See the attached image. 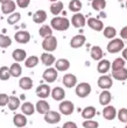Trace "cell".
Listing matches in <instances>:
<instances>
[{"label": "cell", "instance_id": "ffe728a7", "mask_svg": "<svg viewBox=\"0 0 127 128\" xmlns=\"http://www.w3.org/2000/svg\"><path fill=\"white\" fill-rule=\"evenodd\" d=\"M56 70L57 71H67L69 68H70V62L65 60V58H61V60H57L56 61Z\"/></svg>", "mask_w": 127, "mask_h": 128}, {"label": "cell", "instance_id": "7a4b0ae2", "mask_svg": "<svg viewBox=\"0 0 127 128\" xmlns=\"http://www.w3.org/2000/svg\"><path fill=\"white\" fill-rule=\"evenodd\" d=\"M124 42L121 38H112L107 44V51L110 54H117L124 49Z\"/></svg>", "mask_w": 127, "mask_h": 128}, {"label": "cell", "instance_id": "277c9868", "mask_svg": "<svg viewBox=\"0 0 127 128\" xmlns=\"http://www.w3.org/2000/svg\"><path fill=\"white\" fill-rule=\"evenodd\" d=\"M91 93V85L89 83H80L76 86V94L79 98H86Z\"/></svg>", "mask_w": 127, "mask_h": 128}, {"label": "cell", "instance_id": "44dd1931", "mask_svg": "<svg viewBox=\"0 0 127 128\" xmlns=\"http://www.w3.org/2000/svg\"><path fill=\"white\" fill-rule=\"evenodd\" d=\"M36 111L40 113V114H46L47 112L50 111V106L46 100H40L37 101L36 104Z\"/></svg>", "mask_w": 127, "mask_h": 128}, {"label": "cell", "instance_id": "4fadbf2b", "mask_svg": "<svg viewBox=\"0 0 127 128\" xmlns=\"http://www.w3.org/2000/svg\"><path fill=\"white\" fill-rule=\"evenodd\" d=\"M50 94H51V97H53L54 100L61 101V100H63L64 97H65V91H64L62 88H60V86H56L55 88L51 90Z\"/></svg>", "mask_w": 127, "mask_h": 128}, {"label": "cell", "instance_id": "d6a6232c", "mask_svg": "<svg viewBox=\"0 0 127 128\" xmlns=\"http://www.w3.org/2000/svg\"><path fill=\"white\" fill-rule=\"evenodd\" d=\"M7 106L10 107L11 111H15V110H18L19 106H20V99L17 97H10V100H8Z\"/></svg>", "mask_w": 127, "mask_h": 128}, {"label": "cell", "instance_id": "7c38bea8", "mask_svg": "<svg viewBox=\"0 0 127 128\" xmlns=\"http://www.w3.org/2000/svg\"><path fill=\"white\" fill-rule=\"evenodd\" d=\"M14 38L18 43H28L30 40V34L26 30H20L15 34Z\"/></svg>", "mask_w": 127, "mask_h": 128}, {"label": "cell", "instance_id": "484cf974", "mask_svg": "<svg viewBox=\"0 0 127 128\" xmlns=\"http://www.w3.org/2000/svg\"><path fill=\"white\" fill-rule=\"evenodd\" d=\"M19 86H20L22 90H30V88H33V80H32V78L29 77H22L19 82Z\"/></svg>", "mask_w": 127, "mask_h": 128}, {"label": "cell", "instance_id": "d6986e66", "mask_svg": "<svg viewBox=\"0 0 127 128\" xmlns=\"http://www.w3.org/2000/svg\"><path fill=\"white\" fill-rule=\"evenodd\" d=\"M12 56H13V58L15 60V62L20 63V62H22V61H26L27 52L24 50V49H15V50L13 51Z\"/></svg>", "mask_w": 127, "mask_h": 128}, {"label": "cell", "instance_id": "e0dca14e", "mask_svg": "<svg viewBox=\"0 0 127 128\" xmlns=\"http://www.w3.org/2000/svg\"><path fill=\"white\" fill-rule=\"evenodd\" d=\"M47 20V13L44 10H36L33 15V21L35 24H43L44 21Z\"/></svg>", "mask_w": 127, "mask_h": 128}, {"label": "cell", "instance_id": "60d3db41", "mask_svg": "<svg viewBox=\"0 0 127 128\" xmlns=\"http://www.w3.org/2000/svg\"><path fill=\"white\" fill-rule=\"evenodd\" d=\"M12 44V40L6 35H0V48H7Z\"/></svg>", "mask_w": 127, "mask_h": 128}, {"label": "cell", "instance_id": "d4e9b609", "mask_svg": "<svg viewBox=\"0 0 127 128\" xmlns=\"http://www.w3.org/2000/svg\"><path fill=\"white\" fill-rule=\"evenodd\" d=\"M96 115V108L92 107V106H87L82 111V116H83L85 120H90Z\"/></svg>", "mask_w": 127, "mask_h": 128}, {"label": "cell", "instance_id": "b9f144b4", "mask_svg": "<svg viewBox=\"0 0 127 128\" xmlns=\"http://www.w3.org/2000/svg\"><path fill=\"white\" fill-rule=\"evenodd\" d=\"M21 19V14L20 13H13V14H11L10 18L7 19V22L10 24H15L17 22H19Z\"/></svg>", "mask_w": 127, "mask_h": 128}, {"label": "cell", "instance_id": "8992f818", "mask_svg": "<svg viewBox=\"0 0 127 128\" xmlns=\"http://www.w3.org/2000/svg\"><path fill=\"white\" fill-rule=\"evenodd\" d=\"M74 110H75V106L71 101L65 100V101H62L60 104V111H61V113L64 115L72 114V113H74Z\"/></svg>", "mask_w": 127, "mask_h": 128}, {"label": "cell", "instance_id": "8d00e7d4", "mask_svg": "<svg viewBox=\"0 0 127 128\" xmlns=\"http://www.w3.org/2000/svg\"><path fill=\"white\" fill-rule=\"evenodd\" d=\"M125 66V60L124 58H115L112 63V70L113 71H117V70H120L122 68Z\"/></svg>", "mask_w": 127, "mask_h": 128}, {"label": "cell", "instance_id": "7dc6e473", "mask_svg": "<svg viewBox=\"0 0 127 128\" xmlns=\"http://www.w3.org/2000/svg\"><path fill=\"white\" fill-rule=\"evenodd\" d=\"M63 128H77V125L72 121H68L63 125Z\"/></svg>", "mask_w": 127, "mask_h": 128}, {"label": "cell", "instance_id": "6da1fadb", "mask_svg": "<svg viewBox=\"0 0 127 128\" xmlns=\"http://www.w3.org/2000/svg\"><path fill=\"white\" fill-rule=\"evenodd\" d=\"M51 27L54 29H56L58 32H63L67 30L68 28L70 27V21L68 20L67 18H54L50 22Z\"/></svg>", "mask_w": 127, "mask_h": 128}, {"label": "cell", "instance_id": "3957f363", "mask_svg": "<svg viewBox=\"0 0 127 128\" xmlns=\"http://www.w3.org/2000/svg\"><path fill=\"white\" fill-rule=\"evenodd\" d=\"M42 48H43L46 51L48 52H51V51L56 50L57 48V40L55 36H49V37H46L43 38V42H42Z\"/></svg>", "mask_w": 127, "mask_h": 128}, {"label": "cell", "instance_id": "f5cc1de1", "mask_svg": "<svg viewBox=\"0 0 127 128\" xmlns=\"http://www.w3.org/2000/svg\"><path fill=\"white\" fill-rule=\"evenodd\" d=\"M126 7H127V0H126Z\"/></svg>", "mask_w": 127, "mask_h": 128}, {"label": "cell", "instance_id": "e575fe53", "mask_svg": "<svg viewBox=\"0 0 127 128\" xmlns=\"http://www.w3.org/2000/svg\"><path fill=\"white\" fill-rule=\"evenodd\" d=\"M39 33H40V36H42L43 38H46V37H49V36L53 35V29H51L49 26L44 24V26H42V27L40 28Z\"/></svg>", "mask_w": 127, "mask_h": 128}, {"label": "cell", "instance_id": "d590c367", "mask_svg": "<svg viewBox=\"0 0 127 128\" xmlns=\"http://www.w3.org/2000/svg\"><path fill=\"white\" fill-rule=\"evenodd\" d=\"M37 64H39V58H37L36 56H29V57L26 58V61H25V65H26L27 68H29V69L36 66Z\"/></svg>", "mask_w": 127, "mask_h": 128}, {"label": "cell", "instance_id": "f35d334b", "mask_svg": "<svg viewBox=\"0 0 127 128\" xmlns=\"http://www.w3.org/2000/svg\"><path fill=\"white\" fill-rule=\"evenodd\" d=\"M10 77H11L10 68H7V66L0 68V79H1V80H7Z\"/></svg>", "mask_w": 127, "mask_h": 128}, {"label": "cell", "instance_id": "8fae6325", "mask_svg": "<svg viewBox=\"0 0 127 128\" xmlns=\"http://www.w3.org/2000/svg\"><path fill=\"white\" fill-rule=\"evenodd\" d=\"M85 22H86V21H85V16L80 13L75 14L74 16L71 18V24H74V27L82 28L85 26Z\"/></svg>", "mask_w": 127, "mask_h": 128}, {"label": "cell", "instance_id": "f6af8a7d", "mask_svg": "<svg viewBox=\"0 0 127 128\" xmlns=\"http://www.w3.org/2000/svg\"><path fill=\"white\" fill-rule=\"evenodd\" d=\"M8 100H10V97L7 94H5V93H1V94H0V106H1V107L6 106V105L8 104Z\"/></svg>", "mask_w": 127, "mask_h": 128}, {"label": "cell", "instance_id": "4316f807", "mask_svg": "<svg viewBox=\"0 0 127 128\" xmlns=\"http://www.w3.org/2000/svg\"><path fill=\"white\" fill-rule=\"evenodd\" d=\"M21 111H22V113H24L25 115H33L34 112H35V107H34V105L32 104V102H25V104H22V106H21Z\"/></svg>", "mask_w": 127, "mask_h": 128}, {"label": "cell", "instance_id": "4dcf8cb0", "mask_svg": "<svg viewBox=\"0 0 127 128\" xmlns=\"http://www.w3.org/2000/svg\"><path fill=\"white\" fill-rule=\"evenodd\" d=\"M63 10V2L62 1H56V2H53L50 6V12L54 15H58Z\"/></svg>", "mask_w": 127, "mask_h": 128}, {"label": "cell", "instance_id": "11a10c76", "mask_svg": "<svg viewBox=\"0 0 127 128\" xmlns=\"http://www.w3.org/2000/svg\"><path fill=\"white\" fill-rule=\"evenodd\" d=\"M24 128H25V127H24Z\"/></svg>", "mask_w": 127, "mask_h": 128}, {"label": "cell", "instance_id": "836d02e7", "mask_svg": "<svg viewBox=\"0 0 127 128\" xmlns=\"http://www.w3.org/2000/svg\"><path fill=\"white\" fill-rule=\"evenodd\" d=\"M69 10L71 12H74V13L79 12L82 10V2H80L79 0H71L70 2H69Z\"/></svg>", "mask_w": 127, "mask_h": 128}, {"label": "cell", "instance_id": "2e32d148", "mask_svg": "<svg viewBox=\"0 0 127 128\" xmlns=\"http://www.w3.org/2000/svg\"><path fill=\"white\" fill-rule=\"evenodd\" d=\"M85 41H86V38L84 35H77V36H74L71 38L70 46L72 48H80L82 46H84Z\"/></svg>", "mask_w": 127, "mask_h": 128}, {"label": "cell", "instance_id": "f907efd6", "mask_svg": "<svg viewBox=\"0 0 127 128\" xmlns=\"http://www.w3.org/2000/svg\"><path fill=\"white\" fill-rule=\"evenodd\" d=\"M8 1H11V0H0L1 4H6V2H8Z\"/></svg>", "mask_w": 127, "mask_h": 128}, {"label": "cell", "instance_id": "816d5d0a", "mask_svg": "<svg viewBox=\"0 0 127 128\" xmlns=\"http://www.w3.org/2000/svg\"><path fill=\"white\" fill-rule=\"evenodd\" d=\"M50 1H53V2H56V1H58V0H50Z\"/></svg>", "mask_w": 127, "mask_h": 128}, {"label": "cell", "instance_id": "c3c4849f", "mask_svg": "<svg viewBox=\"0 0 127 128\" xmlns=\"http://www.w3.org/2000/svg\"><path fill=\"white\" fill-rule=\"evenodd\" d=\"M120 36H121V38L127 40V27H124L120 30Z\"/></svg>", "mask_w": 127, "mask_h": 128}, {"label": "cell", "instance_id": "f546056e", "mask_svg": "<svg viewBox=\"0 0 127 128\" xmlns=\"http://www.w3.org/2000/svg\"><path fill=\"white\" fill-rule=\"evenodd\" d=\"M41 61H42V63L44 65L50 66V65L54 64V62H55V57L51 54H49V52H44V54L41 55Z\"/></svg>", "mask_w": 127, "mask_h": 128}, {"label": "cell", "instance_id": "1f68e13d", "mask_svg": "<svg viewBox=\"0 0 127 128\" xmlns=\"http://www.w3.org/2000/svg\"><path fill=\"white\" fill-rule=\"evenodd\" d=\"M10 71H11V76H13V77H19L22 72V69H21V65L19 63H14L11 65L10 68Z\"/></svg>", "mask_w": 127, "mask_h": 128}, {"label": "cell", "instance_id": "ab89813d", "mask_svg": "<svg viewBox=\"0 0 127 128\" xmlns=\"http://www.w3.org/2000/svg\"><path fill=\"white\" fill-rule=\"evenodd\" d=\"M117 35V30H115V28L113 27H106L104 29V36L107 37V38H114V36Z\"/></svg>", "mask_w": 127, "mask_h": 128}, {"label": "cell", "instance_id": "f1b7e54d", "mask_svg": "<svg viewBox=\"0 0 127 128\" xmlns=\"http://www.w3.org/2000/svg\"><path fill=\"white\" fill-rule=\"evenodd\" d=\"M1 10H3L4 14H11L13 13L14 10H15V2L14 1H8L6 4H3V6H1Z\"/></svg>", "mask_w": 127, "mask_h": 128}, {"label": "cell", "instance_id": "83f0119b", "mask_svg": "<svg viewBox=\"0 0 127 128\" xmlns=\"http://www.w3.org/2000/svg\"><path fill=\"white\" fill-rule=\"evenodd\" d=\"M114 79H117V80H126L127 79V69L122 68L120 70H117V71H113V74H112Z\"/></svg>", "mask_w": 127, "mask_h": 128}, {"label": "cell", "instance_id": "bcb514c9", "mask_svg": "<svg viewBox=\"0 0 127 128\" xmlns=\"http://www.w3.org/2000/svg\"><path fill=\"white\" fill-rule=\"evenodd\" d=\"M30 0H17V5L20 8H26V7L29 6Z\"/></svg>", "mask_w": 127, "mask_h": 128}, {"label": "cell", "instance_id": "ac0fdd59", "mask_svg": "<svg viewBox=\"0 0 127 128\" xmlns=\"http://www.w3.org/2000/svg\"><path fill=\"white\" fill-rule=\"evenodd\" d=\"M13 122L18 128H24L27 125V118L25 116V114H15L13 118Z\"/></svg>", "mask_w": 127, "mask_h": 128}, {"label": "cell", "instance_id": "30bf717a", "mask_svg": "<svg viewBox=\"0 0 127 128\" xmlns=\"http://www.w3.org/2000/svg\"><path fill=\"white\" fill-rule=\"evenodd\" d=\"M112 85H113V82H112V78L110 76H105L104 74V76L99 77V79H98V86L100 88H103V90L110 88Z\"/></svg>", "mask_w": 127, "mask_h": 128}, {"label": "cell", "instance_id": "db71d44e", "mask_svg": "<svg viewBox=\"0 0 127 128\" xmlns=\"http://www.w3.org/2000/svg\"><path fill=\"white\" fill-rule=\"evenodd\" d=\"M126 128H127V126H126Z\"/></svg>", "mask_w": 127, "mask_h": 128}, {"label": "cell", "instance_id": "7402d4cb", "mask_svg": "<svg viewBox=\"0 0 127 128\" xmlns=\"http://www.w3.org/2000/svg\"><path fill=\"white\" fill-rule=\"evenodd\" d=\"M110 68H111L110 61H107V60H100L97 65V70L99 74H106L107 71L110 70Z\"/></svg>", "mask_w": 127, "mask_h": 128}, {"label": "cell", "instance_id": "ee69618b", "mask_svg": "<svg viewBox=\"0 0 127 128\" xmlns=\"http://www.w3.org/2000/svg\"><path fill=\"white\" fill-rule=\"evenodd\" d=\"M98 122L97 121H93V120H86V121L83 122V127L84 128H98Z\"/></svg>", "mask_w": 127, "mask_h": 128}, {"label": "cell", "instance_id": "681fc988", "mask_svg": "<svg viewBox=\"0 0 127 128\" xmlns=\"http://www.w3.org/2000/svg\"><path fill=\"white\" fill-rule=\"evenodd\" d=\"M122 58H124L125 61H127V48L122 49Z\"/></svg>", "mask_w": 127, "mask_h": 128}, {"label": "cell", "instance_id": "5b68a950", "mask_svg": "<svg viewBox=\"0 0 127 128\" xmlns=\"http://www.w3.org/2000/svg\"><path fill=\"white\" fill-rule=\"evenodd\" d=\"M44 121L48 122V124H58L61 121V114L57 113V112H54V111H49L44 114Z\"/></svg>", "mask_w": 127, "mask_h": 128}, {"label": "cell", "instance_id": "603a6c76", "mask_svg": "<svg viewBox=\"0 0 127 128\" xmlns=\"http://www.w3.org/2000/svg\"><path fill=\"white\" fill-rule=\"evenodd\" d=\"M103 55H104V52L100 47L93 46V47L91 48V57L93 58L94 61H100L101 58H103Z\"/></svg>", "mask_w": 127, "mask_h": 128}, {"label": "cell", "instance_id": "7bdbcfd3", "mask_svg": "<svg viewBox=\"0 0 127 128\" xmlns=\"http://www.w3.org/2000/svg\"><path fill=\"white\" fill-rule=\"evenodd\" d=\"M118 119L120 122H127V108H121L118 112Z\"/></svg>", "mask_w": 127, "mask_h": 128}, {"label": "cell", "instance_id": "74e56055", "mask_svg": "<svg viewBox=\"0 0 127 128\" xmlns=\"http://www.w3.org/2000/svg\"><path fill=\"white\" fill-rule=\"evenodd\" d=\"M106 6V1L105 0H93L92 1V8L94 10H101Z\"/></svg>", "mask_w": 127, "mask_h": 128}, {"label": "cell", "instance_id": "ba28073f", "mask_svg": "<svg viewBox=\"0 0 127 128\" xmlns=\"http://www.w3.org/2000/svg\"><path fill=\"white\" fill-rule=\"evenodd\" d=\"M51 93V88L49 85L47 84H41L39 88H36V96L40 97L41 99H44V98H48Z\"/></svg>", "mask_w": 127, "mask_h": 128}, {"label": "cell", "instance_id": "52a82bcc", "mask_svg": "<svg viewBox=\"0 0 127 128\" xmlns=\"http://www.w3.org/2000/svg\"><path fill=\"white\" fill-rule=\"evenodd\" d=\"M57 76H58L57 70L56 69H54V68H49V69H47V70L43 72V74H42L43 79L47 82V83H53V82H55L57 79Z\"/></svg>", "mask_w": 127, "mask_h": 128}, {"label": "cell", "instance_id": "9a60e30c", "mask_svg": "<svg viewBox=\"0 0 127 128\" xmlns=\"http://www.w3.org/2000/svg\"><path fill=\"white\" fill-rule=\"evenodd\" d=\"M103 116L106 120H113L115 116H117V111L113 106H108L107 105L106 107L103 110Z\"/></svg>", "mask_w": 127, "mask_h": 128}, {"label": "cell", "instance_id": "9c48e42d", "mask_svg": "<svg viewBox=\"0 0 127 128\" xmlns=\"http://www.w3.org/2000/svg\"><path fill=\"white\" fill-rule=\"evenodd\" d=\"M62 82H63V85L65 86V88H71L77 84V78H76V76L72 74H64L63 76Z\"/></svg>", "mask_w": 127, "mask_h": 128}, {"label": "cell", "instance_id": "cb8c5ba5", "mask_svg": "<svg viewBox=\"0 0 127 128\" xmlns=\"http://www.w3.org/2000/svg\"><path fill=\"white\" fill-rule=\"evenodd\" d=\"M111 99H112V96H111V92L108 91H103L99 96V104L103 105V106H107V105L110 104Z\"/></svg>", "mask_w": 127, "mask_h": 128}, {"label": "cell", "instance_id": "5bb4252c", "mask_svg": "<svg viewBox=\"0 0 127 128\" xmlns=\"http://www.w3.org/2000/svg\"><path fill=\"white\" fill-rule=\"evenodd\" d=\"M87 24H89V27L91 29H93L96 32H100V30H103V28H104L103 22L100 20H98V19H94V18H90L87 20Z\"/></svg>", "mask_w": 127, "mask_h": 128}]
</instances>
